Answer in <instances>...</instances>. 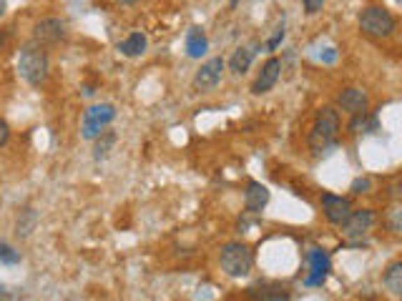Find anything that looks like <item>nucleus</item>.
Wrapping results in <instances>:
<instances>
[{
  "label": "nucleus",
  "instance_id": "f257e3e1",
  "mask_svg": "<svg viewBox=\"0 0 402 301\" xmlns=\"http://www.w3.org/2000/svg\"><path fill=\"white\" fill-rule=\"evenodd\" d=\"M339 138V113L337 108L325 106L317 111V118H314L312 133H309V148H312L314 156H322L329 148L337 146Z\"/></svg>",
  "mask_w": 402,
  "mask_h": 301
},
{
  "label": "nucleus",
  "instance_id": "f03ea898",
  "mask_svg": "<svg viewBox=\"0 0 402 301\" xmlns=\"http://www.w3.org/2000/svg\"><path fill=\"white\" fill-rule=\"evenodd\" d=\"M48 68H50V61H48V53L43 50V45L31 43L20 50L18 70L31 86H36V88L43 86L45 78H48Z\"/></svg>",
  "mask_w": 402,
  "mask_h": 301
},
{
  "label": "nucleus",
  "instance_id": "7ed1b4c3",
  "mask_svg": "<svg viewBox=\"0 0 402 301\" xmlns=\"http://www.w3.org/2000/svg\"><path fill=\"white\" fill-rule=\"evenodd\" d=\"M397 20L395 15L382 6H370L359 13V31L367 38H375V40H382L395 33Z\"/></svg>",
  "mask_w": 402,
  "mask_h": 301
},
{
  "label": "nucleus",
  "instance_id": "20e7f679",
  "mask_svg": "<svg viewBox=\"0 0 402 301\" xmlns=\"http://www.w3.org/2000/svg\"><path fill=\"white\" fill-rule=\"evenodd\" d=\"M219 261L226 274L234 276V279H241V276L249 274L251 266H254V254H251V249L246 244L232 241V244H226L224 249H221Z\"/></svg>",
  "mask_w": 402,
  "mask_h": 301
},
{
  "label": "nucleus",
  "instance_id": "39448f33",
  "mask_svg": "<svg viewBox=\"0 0 402 301\" xmlns=\"http://www.w3.org/2000/svg\"><path fill=\"white\" fill-rule=\"evenodd\" d=\"M113 118H116V108H113L111 103L91 106L86 111V116H83V128H81L83 138H88V141H91V138H98Z\"/></svg>",
  "mask_w": 402,
  "mask_h": 301
},
{
  "label": "nucleus",
  "instance_id": "423d86ee",
  "mask_svg": "<svg viewBox=\"0 0 402 301\" xmlns=\"http://www.w3.org/2000/svg\"><path fill=\"white\" fill-rule=\"evenodd\" d=\"M226 63L224 58H209L207 63H201V68L194 75V88L196 91H211L221 83Z\"/></svg>",
  "mask_w": 402,
  "mask_h": 301
},
{
  "label": "nucleus",
  "instance_id": "0eeeda50",
  "mask_svg": "<svg viewBox=\"0 0 402 301\" xmlns=\"http://www.w3.org/2000/svg\"><path fill=\"white\" fill-rule=\"evenodd\" d=\"M322 211H325L329 224L342 226L347 221V216L352 213V203H350V199H345V196L325 194L322 196Z\"/></svg>",
  "mask_w": 402,
  "mask_h": 301
},
{
  "label": "nucleus",
  "instance_id": "6e6552de",
  "mask_svg": "<svg viewBox=\"0 0 402 301\" xmlns=\"http://www.w3.org/2000/svg\"><path fill=\"white\" fill-rule=\"evenodd\" d=\"M279 75H282V61L279 58H269L262 65V70H259L257 81L251 83V93L254 95L269 93L271 88L276 86V81H279Z\"/></svg>",
  "mask_w": 402,
  "mask_h": 301
},
{
  "label": "nucleus",
  "instance_id": "1a4fd4ad",
  "mask_svg": "<svg viewBox=\"0 0 402 301\" xmlns=\"http://www.w3.org/2000/svg\"><path fill=\"white\" fill-rule=\"evenodd\" d=\"M63 36H66V23H63V20H58V18L38 20L36 28H33V38H36L38 45L58 43Z\"/></svg>",
  "mask_w": 402,
  "mask_h": 301
},
{
  "label": "nucleus",
  "instance_id": "9d476101",
  "mask_svg": "<svg viewBox=\"0 0 402 301\" xmlns=\"http://www.w3.org/2000/svg\"><path fill=\"white\" fill-rule=\"evenodd\" d=\"M372 224H375V211L372 208H359V211H352L342 226H345V236L362 238L372 229Z\"/></svg>",
  "mask_w": 402,
  "mask_h": 301
},
{
  "label": "nucleus",
  "instance_id": "9b49d317",
  "mask_svg": "<svg viewBox=\"0 0 402 301\" xmlns=\"http://www.w3.org/2000/svg\"><path fill=\"white\" fill-rule=\"evenodd\" d=\"M367 103H370V100H367V93H364L362 88H345V91L337 95V106L350 113V116L364 113L367 111Z\"/></svg>",
  "mask_w": 402,
  "mask_h": 301
},
{
  "label": "nucleus",
  "instance_id": "f8f14e48",
  "mask_svg": "<svg viewBox=\"0 0 402 301\" xmlns=\"http://www.w3.org/2000/svg\"><path fill=\"white\" fill-rule=\"evenodd\" d=\"M269 203V188L259 181H249L244 194V206L249 213H262V208Z\"/></svg>",
  "mask_w": 402,
  "mask_h": 301
},
{
  "label": "nucleus",
  "instance_id": "ddd939ff",
  "mask_svg": "<svg viewBox=\"0 0 402 301\" xmlns=\"http://www.w3.org/2000/svg\"><path fill=\"white\" fill-rule=\"evenodd\" d=\"M246 296L251 301H287L289 294L287 288L279 286V284H254V286L246 288Z\"/></svg>",
  "mask_w": 402,
  "mask_h": 301
},
{
  "label": "nucleus",
  "instance_id": "4468645a",
  "mask_svg": "<svg viewBox=\"0 0 402 301\" xmlns=\"http://www.w3.org/2000/svg\"><path fill=\"white\" fill-rule=\"evenodd\" d=\"M309 263H312V274L307 279V286H322L327 274H329V256H327L325 251L312 249L309 251Z\"/></svg>",
  "mask_w": 402,
  "mask_h": 301
},
{
  "label": "nucleus",
  "instance_id": "2eb2a0df",
  "mask_svg": "<svg viewBox=\"0 0 402 301\" xmlns=\"http://www.w3.org/2000/svg\"><path fill=\"white\" fill-rule=\"evenodd\" d=\"M146 45H149V40H146L144 33H131L126 40L119 43V50H121V56H126V58H138L146 53Z\"/></svg>",
  "mask_w": 402,
  "mask_h": 301
},
{
  "label": "nucleus",
  "instance_id": "dca6fc26",
  "mask_svg": "<svg viewBox=\"0 0 402 301\" xmlns=\"http://www.w3.org/2000/svg\"><path fill=\"white\" fill-rule=\"evenodd\" d=\"M207 48H209V40H207V36H204V31H201V28H191L186 36L188 58H201L207 53Z\"/></svg>",
  "mask_w": 402,
  "mask_h": 301
},
{
  "label": "nucleus",
  "instance_id": "f3484780",
  "mask_svg": "<svg viewBox=\"0 0 402 301\" xmlns=\"http://www.w3.org/2000/svg\"><path fill=\"white\" fill-rule=\"evenodd\" d=\"M251 61H254V50L251 48H237L234 50V56L229 58V70L237 75H244L249 70Z\"/></svg>",
  "mask_w": 402,
  "mask_h": 301
},
{
  "label": "nucleus",
  "instance_id": "a211bd4d",
  "mask_svg": "<svg viewBox=\"0 0 402 301\" xmlns=\"http://www.w3.org/2000/svg\"><path fill=\"white\" fill-rule=\"evenodd\" d=\"M385 286L389 288V294L400 296L402 294V261H392L385 271Z\"/></svg>",
  "mask_w": 402,
  "mask_h": 301
},
{
  "label": "nucleus",
  "instance_id": "6ab92c4d",
  "mask_svg": "<svg viewBox=\"0 0 402 301\" xmlns=\"http://www.w3.org/2000/svg\"><path fill=\"white\" fill-rule=\"evenodd\" d=\"M113 144H116V133L113 131H103L98 138H96V146H94V158L96 161H103V158L108 156V150L113 148Z\"/></svg>",
  "mask_w": 402,
  "mask_h": 301
},
{
  "label": "nucleus",
  "instance_id": "aec40b11",
  "mask_svg": "<svg viewBox=\"0 0 402 301\" xmlns=\"http://www.w3.org/2000/svg\"><path fill=\"white\" fill-rule=\"evenodd\" d=\"M0 261L8 263V266H13V263H18L20 261V254L13 246L8 244H0Z\"/></svg>",
  "mask_w": 402,
  "mask_h": 301
},
{
  "label": "nucleus",
  "instance_id": "412c9836",
  "mask_svg": "<svg viewBox=\"0 0 402 301\" xmlns=\"http://www.w3.org/2000/svg\"><path fill=\"white\" fill-rule=\"evenodd\" d=\"M372 186V181L364 176V178H357V181H352V194H367Z\"/></svg>",
  "mask_w": 402,
  "mask_h": 301
},
{
  "label": "nucleus",
  "instance_id": "4be33fe9",
  "mask_svg": "<svg viewBox=\"0 0 402 301\" xmlns=\"http://www.w3.org/2000/svg\"><path fill=\"white\" fill-rule=\"evenodd\" d=\"M302 6H304V10L309 15H314V13H320L325 8V0H302Z\"/></svg>",
  "mask_w": 402,
  "mask_h": 301
},
{
  "label": "nucleus",
  "instance_id": "5701e85b",
  "mask_svg": "<svg viewBox=\"0 0 402 301\" xmlns=\"http://www.w3.org/2000/svg\"><path fill=\"white\" fill-rule=\"evenodd\" d=\"M397 216H400V208H392V211H389V229H392V231L395 233H400V221H397Z\"/></svg>",
  "mask_w": 402,
  "mask_h": 301
},
{
  "label": "nucleus",
  "instance_id": "b1692460",
  "mask_svg": "<svg viewBox=\"0 0 402 301\" xmlns=\"http://www.w3.org/2000/svg\"><path fill=\"white\" fill-rule=\"evenodd\" d=\"M8 138H10V128H8L6 121H0V148L8 144Z\"/></svg>",
  "mask_w": 402,
  "mask_h": 301
},
{
  "label": "nucleus",
  "instance_id": "393cba45",
  "mask_svg": "<svg viewBox=\"0 0 402 301\" xmlns=\"http://www.w3.org/2000/svg\"><path fill=\"white\" fill-rule=\"evenodd\" d=\"M282 38H284V25H282V28H279V31H276V33H274V38H271L269 43H267V48H269V50H274V48H276V45L282 43Z\"/></svg>",
  "mask_w": 402,
  "mask_h": 301
},
{
  "label": "nucleus",
  "instance_id": "a878e982",
  "mask_svg": "<svg viewBox=\"0 0 402 301\" xmlns=\"http://www.w3.org/2000/svg\"><path fill=\"white\" fill-rule=\"evenodd\" d=\"M121 6H133V3H138V0H119Z\"/></svg>",
  "mask_w": 402,
  "mask_h": 301
},
{
  "label": "nucleus",
  "instance_id": "bb28decb",
  "mask_svg": "<svg viewBox=\"0 0 402 301\" xmlns=\"http://www.w3.org/2000/svg\"><path fill=\"white\" fill-rule=\"evenodd\" d=\"M0 15H6V0H0Z\"/></svg>",
  "mask_w": 402,
  "mask_h": 301
},
{
  "label": "nucleus",
  "instance_id": "cd10ccee",
  "mask_svg": "<svg viewBox=\"0 0 402 301\" xmlns=\"http://www.w3.org/2000/svg\"><path fill=\"white\" fill-rule=\"evenodd\" d=\"M3 45H6V38H3V33H0V50H3Z\"/></svg>",
  "mask_w": 402,
  "mask_h": 301
},
{
  "label": "nucleus",
  "instance_id": "c85d7f7f",
  "mask_svg": "<svg viewBox=\"0 0 402 301\" xmlns=\"http://www.w3.org/2000/svg\"><path fill=\"white\" fill-rule=\"evenodd\" d=\"M239 6V0H232V8H237Z\"/></svg>",
  "mask_w": 402,
  "mask_h": 301
},
{
  "label": "nucleus",
  "instance_id": "c756f323",
  "mask_svg": "<svg viewBox=\"0 0 402 301\" xmlns=\"http://www.w3.org/2000/svg\"><path fill=\"white\" fill-rule=\"evenodd\" d=\"M0 296H3V294H0Z\"/></svg>",
  "mask_w": 402,
  "mask_h": 301
}]
</instances>
